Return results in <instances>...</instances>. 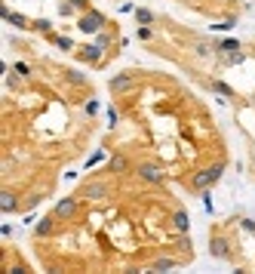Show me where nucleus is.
Returning a JSON list of instances; mask_svg holds the SVG:
<instances>
[{"label": "nucleus", "instance_id": "f257e3e1", "mask_svg": "<svg viewBox=\"0 0 255 274\" xmlns=\"http://www.w3.org/2000/svg\"><path fill=\"white\" fill-rule=\"evenodd\" d=\"M221 173H224V163H212V166H206V170L194 173V179H191V188H194V191L212 188V185L221 179Z\"/></svg>", "mask_w": 255, "mask_h": 274}, {"label": "nucleus", "instance_id": "f03ea898", "mask_svg": "<svg viewBox=\"0 0 255 274\" xmlns=\"http://www.w3.org/2000/svg\"><path fill=\"white\" fill-rule=\"evenodd\" d=\"M105 25H108V19L99 13V9H90V13H83L80 19H77V28H80L83 34H99Z\"/></svg>", "mask_w": 255, "mask_h": 274}, {"label": "nucleus", "instance_id": "7ed1b4c3", "mask_svg": "<svg viewBox=\"0 0 255 274\" xmlns=\"http://www.w3.org/2000/svg\"><path fill=\"white\" fill-rule=\"evenodd\" d=\"M53 213L58 216V222H68V219H74L77 213H80V194H77V197H62L53 207Z\"/></svg>", "mask_w": 255, "mask_h": 274}, {"label": "nucleus", "instance_id": "20e7f679", "mask_svg": "<svg viewBox=\"0 0 255 274\" xmlns=\"http://www.w3.org/2000/svg\"><path fill=\"white\" fill-rule=\"evenodd\" d=\"M135 173H139L142 182H151V185H160V182L166 179V173H163L157 163H139V166H135Z\"/></svg>", "mask_w": 255, "mask_h": 274}, {"label": "nucleus", "instance_id": "39448f33", "mask_svg": "<svg viewBox=\"0 0 255 274\" xmlns=\"http://www.w3.org/2000/svg\"><path fill=\"white\" fill-rule=\"evenodd\" d=\"M209 253H212V259H231V243H228V237H224V234H212Z\"/></svg>", "mask_w": 255, "mask_h": 274}, {"label": "nucleus", "instance_id": "423d86ee", "mask_svg": "<svg viewBox=\"0 0 255 274\" xmlns=\"http://www.w3.org/2000/svg\"><path fill=\"white\" fill-rule=\"evenodd\" d=\"M102 56H105V50H102V46H95V43L77 46V59H83V62H90V65H102Z\"/></svg>", "mask_w": 255, "mask_h": 274}, {"label": "nucleus", "instance_id": "0eeeda50", "mask_svg": "<svg viewBox=\"0 0 255 274\" xmlns=\"http://www.w3.org/2000/svg\"><path fill=\"white\" fill-rule=\"evenodd\" d=\"M77 194H80V197H86V200H105V197H108V185H105V182H86Z\"/></svg>", "mask_w": 255, "mask_h": 274}, {"label": "nucleus", "instance_id": "6e6552de", "mask_svg": "<svg viewBox=\"0 0 255 274\" xmlns=\"http://www.w3.org/2000/svg\"><path fill=\"white\" fill-rule=\"evenodd\" d=\"M0 16L6 19L9 25H16V28H22V31H28V28H31V19H25L22 13H16V9H9L6 3H0Z\"/></svg>", "mask_w": 255, "mask_h": 274}, {"label": "nucleus", "instance_id": "1a4fd4ad", "mask_svg": "<svg viewBox=\"0 0 255 274\" xmlns=\"http://www.w3.org/2000/svg\"><path fill=\"white\" fill-rule=\"evenodd\" d=\"M108 86H111V93H129L132 86H135V77H132L129 71H123V74H114V77H111V83H108Z\"/></svg>", "mask_w": 255, "mask_h": 274}, {"label": "nucleus", "instance_id": "9d476101", "mask_svg": "<svg viewBox=\"0 0 255 274\" xmlns=\"http://www.w3.org/2000/svg\"><path fill=\"white\" fill-rule=\"evenodd\" d=\"M55 222H58V216H55V213H50V216H43V219H37V225H34V234H37V237H50V234L55 231Z\"/></svg>", "mask_w": 255, "mask_h": 274}, {"label": "nucleus", "instance_id": "9b49d317", "mask_svg": "<svg viewBox=\"0 0 255 274\" xmlns=\"http://www.w3.org/2000/svg\"><path fill=\"white\" fill-rule=\"evenodd\" d=\"M18 210V200L13 191H0V213H16Z\"/></svg>", "mask_w": 255, "mask_h": 274}, {"label": "nucleus", "instance_id": "f8f14e48", "mask_svg": "<svg viewBox=\"0 0 255 274\" xmlns=\"http://www.w3.org/2000/svg\"><path fill=\"white\" fill-rule=\"evenodd\" d=\"M215 50H219V56L240 53V40H234V37H224V40H219V43H215Z\"/></svg>", "mask_w": 255, "mask_h": 274}, {"label": "nucleus", "instance_id": "ddd939ff", "mask_svg": "<svg viewBox=\"0 0 255 274\" xmlns=\"http://www.w3.org/2000/svg\"><path fill=\"white\" fill-rule=\"evenodd\" d=\"M179 265V259H172V256H160V259H154L151 262V271H169Z\"/></svg>", "mask_w": 255, "mask_h": 274}, {"label": "nucleus", "instance_id": "4468645a", "mask_svg": "<svg viewBox=\"0 0 255 274\" xmlns=\"http://www.w3.org/2000/svg\"><path fill=\"white\" fill-rule=\"evenodd\" d=\"M172 228H175V231H188V228H191L188 213H184V210H175V213H172Z\"/></svg>", "mask_w": 255, "mask_h": 274}, {"label": "nucleus", "instance_id": "2eb2a0df", "mask_svg": "<svg viewBox=\"0 0 255 274\" xmlns=\"http://www.w3.org/2000/svg\"><path fill=\"white\" fill-rule=\"evenodd\" d=\"M46 37H50V43H55L58 46V50H77V46H74V40H71V37H65V34H46Z\"/></svg>", "mask_w": 255, "mask_h": 274}, {"label": "nucleus", "instance_id": "dca6fc26", "mask_svg": "<svg viewBox=\"0 0 255 274\" xmlns=\"http://www.w3.org/2000/svg\"><path fill=\"white\" fill-rule=\"evenodd\" d=\"M126 170H129V160H126L123 154H114V157H111V173L120 176V173H126Z\"/></svg>", "mask_w": 255, "mask_h": 274}, {"label": "nucleus", "instance_id": "f3484780", "mask_svg": "<svg viewBox=\"0 0 255 274\" xmlns=\"http://www.w3.org/2000/svg\"><path fill=\"white\" fill-rule=\"evenodd\" d=\"M31 31H40V34H53V22H50V19H34V22H31Z\"/></svg>", "mask_w": 255, "mask_h": 274}, {"label": "nucleus", "instance_id": "a211bd4d", "mask_svg": "<svg viewBox=\"0 0 255 274\" xmlns=\"http://www.w3.org/2000/svg\"><path fill=\"white\" fill-rule=\"evenodd\" d=\"M135 22H139V25H154V13L145 9V6H139V9H135Z\"/></svg>", "mask_w": 255, "mask_h": 274}, {"label": "nucleus", "instance_id": "6ab92c4d", "mask_svg": "<svg viewBox=\"0 0 255 274\" xmlns=\"http://www.w3.org/2000/svg\"><path fill=\"white\" fill-rule=\"evenodd\" d=\"M111 43H114V34H111V31H105V28H102V31L95 34V46H102V50H108Z\"/></svg>", "mask_w": 255, "mask_h": 274}, {"label": "nucleus", "instance_id": "aec40b11", "mask_svg": "<svg viewBox=\"0 0 255 274\" xmlns=\"http://www.w3.org/2000/svg\"><path fill=\"white\" fill-rule=\"evenodd\" d=\"M212 90H215V93H221V96H228V99H234V90H231V86L224 83V80H212Z\"/></svg>", "mask_w": 255, "mask_h": 274}, {"label": "nucleus", "instance_id": "412c9836", "mask_svg": "<svg viewBox=\"0 0 255 274\" xmlns=\"http://www.w3.org/2000/svg\"><path fill=\"white\" fill-rule=\"evenodd\" d=\"M234 25H237V16H228V19H224V22H219V25H212V28H215V31H231Z\"/></svg>", "mask_w": 255, "mask_h": 274}, {"label": "nucleus", "instance_id": "4be33fe9", "mask_svg": "<svg viewBox=\"0 0 255 274\" xmlns=\"http://www.w3.org/2000/svg\"><path fill=\"white\" fill-rule=\"evenodd\" d=\"M212 50H215V46H212L209 40H200V43H197V56H203V59H209Z\"/></svg>", "mask_w": 255, "mask_h": 274}, {"label": "nucleus", "instance_id": "5701e85b", "mask_svg": "<svg viewBox=\"0 0 255 274\" xmlns=\"http://www.w3.org/2000/svg\"><path fill=\"white\" fill-rule=\"evenodd\" d=\"M13 71H16L18 77H31V65H28V62H16Z\"/></svg>", "mask_w": 255, "mask_h": 274}, {"label": "nucleus", "instance_id": "b1692460", "mask_svg": "<svg viewBox=\"0 0 255 274\" xmlns=\"http://www.w3.org/2000/svg\"><path fill=\"white\" fill-rule=\"evenodd\" d=\"M65 77H68V83H74V86H83V83H86V77H83L80 71H68Z\"/></svg>", "mask_w": 255, "mask_h": 274}, {"label": "nucleus", "instance_id": "393cba45", "mask_svg": "<svg viewBox=\"0 0 255 274\" xmlns=\"http://www.w3.org/2000/svg\"><path fill=\"white\" fill-rule=\"evenodd\" d=\"M240 62H246V53H231V56H224V65H240Z\"/></svg>", "mask_w": 255, "mask_h": 274}, {"label": "nucleus", "instance_id": "a878e982", "mask_svg": "<svg viewBox=\"0 0 255 274\" xmlns=\"http://www.w3.org/2000/svg\"><path fill=\"white\" fill-rule=\"evenodd\" d=\"M139 37H142V40H154V28L151 25H142L139 28Z\"/></svg>", "mask_w": 255, "mask_h": 274}, {"label": "nucleus", "instance_id": "bb28decb", "mask_svg": "<svg viewBox=\"0 0 255 274\" xmlns=\"http://www.w3.org/2000/svg\"><path fill=\"white\" fill-rule=\"evenodd\" d=\"M179 247H182L184 253L191 250V237H188V231H179Z\"/></svg>", "mask_w": 255, "mask_h": 274}, {"label": "nucleus", "instance_id": "cd10ccee", "mask_svg": "<svg viewBox=\"0 0 255 274\" xmlns=\"http://www.w3.org/2000/svg\"><path fill=\"white\" fill-rule=\"evenodd\" d=\"M58 13H62V16H71V13H74V3H71V0H65V3H58Z\"/></svg>", "mask_w": 255, "mask_h": 274}, {"label": "nucleus", "instance_id": "c85d7f7f", "mask_svg": "<svg viewBox=\"0 0 255 274\" xmlns=\"http://www.w3.org/2000/svg\"><path fill=\"white\" fill-rule=\"evenodd\" d=\"M86 114H99V99H90V102H86Z\"/></svg>", "mask_w": 255, "mask_h": 274}, {"label": "nucleus", "instance_id": "c756f323", "mask_svg": "<svg viewBox=\"0 0 255 274\" xmlns=\"http://www.w3.org/2000/svg\"><path fill=\"white\" fill-rule=\"evenodd\" d=\"M74 9H83V13H90V0H71Z\"/></svg>", "mask_w": 255, "mask_h": 274}, {"label": "nucleus", "instance_id": "7c9ffc66", "mask_svg": "<svg viewBox=\"0 0 255 274\" xmlns=\"http://www.w3.org/2000/svg\"><path fill=\"white\" fill-rule=\"evenodd\" d=\"M240 225H243V231H252L255 234V219H240Z\"/></svg>", "mask_w": 255, "mask_h": 274}, {"label": "nucleus", "instance_id": "2f4dec72", "mask_svg": "<svg viewBox=\"0 0 255 274\" xmlns=\"http://www.w3.org/2000/svg\"><path fill=\"white\" fill-rule=\"evenodd\" d=\"M102 157H105V151H95V154H92V157H90V160H86V166H95V163H99Z\"/></svg>", "mask_w": 255, "mask_h": 274}, {"label": "nucleus", "instance_id": "473e14b6", "mask_svg": "<svg viewBox=\"0 0 255 274\" xmlns=\"http://www.w3.org/2000/svg\"><path fill=\"white\" fill-rule=\"evenodd\" d=\"M139 6H132V3H120V13H135Z\"/></svg>", "mask_w": 255, "mask_h": 274}, {"label": "nucleus", "instance_id": "72a5a7b5", "mask_svg": "<svg viewBox=\"0 0 255 274\" xmlns=\"http://www.w3.org/2000/svg\"><path fill=\"white\" fill-rule=\"evenodd\" d=\"M108 120H111V126H117V111L114 108H108Z\"/></svg>", "mask_w": 255, "mask_h": 274}]
</instances>
